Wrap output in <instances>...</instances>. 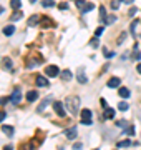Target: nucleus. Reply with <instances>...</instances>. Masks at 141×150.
Listing matches in <instances>:
<instances>
[{
	"label": "nucleus",
	"instance_id": "f03ea898",
	"mask_svg": "<svg viewBox=\"0 0 141 150\" xmlns=\"http://www.w3.org/2000/svg\"><path fill=\"white\" fill-rule=\"evenodd\" d=\"M81 115V125H91V119H93V113L90 109H83L80 112Z\"/></svg>",
	"mask_w": 141,
	"mask_h": 150
},
{
	"label": "nucleus",
	"instance_id": "c756f323",
	"mask_svg": "<svg viewBox=\"0 0 141 150\" xmlns=\"http://www.w3.org/2000/svg\"><path fill=\"white\" fill-rule=\"evenodd\" d=\"M22 150H37L33 145H30V143H27V145H22Z\"/></svg>",
	"mask_w": 141,
	"mask_h": 150
},
{
	"label": "nucleus",
	"instance_id": "6ab92c4d",
	"mask_svg": "<svg viewBox=\"0 0 141 150\" xmlns=\"http://www.w3.org/2000/svg\"><path fill=\"white\" fill-rule=\"evenodd\" d=\"M13 32H15V27H13V25H7V27L3 29V33H5L7 37H9V35H12Z\"/></svg>",
	"mask_w": 141,
	"mask_h": 150
},
{
	"label": "nucleus",
	"instance_id": "49530a36",
	"mask_svg": "<svg viewBox=\"0 0 141 150\" xmlns=\"http://www.w3.org/2000/svg\"><path fill=\"white\" fill-rule=\"evenodd\" d=\"M30 2H32V3H35V2H37V0H30Z\"/></svg>",
	"mask_w": 141,
	"mask_h": 150
},
{
	"label": "nucleus",
	"instance_id": "393cba45",
	"mask_svg": "<svg viewBox=\"0 0 141 150\" xmlns=\"http://www.w3.org/2000/svg\"><path fill=\"white\" fill-rule=\"evenodd\" d=\"M105 32V27H98V29L95 30V37H101Z\"/></svg>",
	"mask_w": 141,
	"mask_h": 150
},
{
	"label": "nucleus",
	"instance_id": "79ce46f5",
	"mask_svg": "<svg viewBox=\"0 0 141 150\" xmlns=\"http://www.w3.org/2000/svg\"><path fill=\"white\" fill-rule=\"evenodd\" d=\"M7 102H9V99H0V105L2 103H7Z\"/></svg>",
	"mask_w": 141,
	"mask_h": 150
},
{
	"label": "nucleus",
	"instance_id": "39448f33",
	"mask_svg": "<svg viewBox=\"0 0 141 150\" xmlns=\"http://www.w3.org/2000/svg\"><path fill=\"white\" fill-rule=\"evenodd\" d=\"M65 137L66 139H70V140H75L76 139V127H70V129H66L65 132Z\"/></svg>",
	"mask_w": 141,
	"mask_h": 150
},
{
	"label": "nucleus",
	"instance_id": "e433bc0d",
	"mask_svg": "<svg viewBox=\"0 0 141 150\" xmlns=\"http://www.w3.org/2000/svg\"><path fill=\"white\" fill-rule=\"evenodd\" d=\"M81 149H83L81 143H75V145H73V150H81Z\"/></svg>",
	"mask_w": 141,
	"mask_h": 150
},
{
	"label": "nucleus",
	"instance_id": "a211bd4d",
	"mask_svg": "<svg viewBox=\"0 0 141 150\" xmlns=\"http://www.w3.org/2000/svg\"><path fill=\"white\" fill-rule=\"evenodd\" d=\"M93 9H95L93 3H85V7L81 9V13H88V12H91Z\"/></svg>",
	"mask_w": 141,
	"mask_h": 150
},
{
	"label": "nucleus",
	"instance_id": "473e14b6",
	"mask_svg": "<svg viewBox=\"0 0 141 150\" xmlns=\"http://www.w3.org/2000/svg\"><path fill=\"white\" fill-rule=\"evenodd\" d=\"M103 52H105V55H106V59H111L113 55H115L113 52H110V50H106V49H103Z\"/></svg>",
	"mask_w": 141,
	"mask_h": 150
},
{
	"label": "nucleus",
	"instance_id": "f3484780",
	"mask_svg": "<svg viewBox=\"0 0 141 150\" xmlns=\"http://www.w3.org/2000/svg\"><path fill=\"white\" fill-rule=\"evenodd\" d=\"M130 145H131V140L128 139V140H123V142H118V143H116V147H118V149H123V147H130Z\"/></svg>",
	"mask_w": 141,
	"mask_h": 150
},
{
	"label": "nucleus",
	"instance_id": "ea45409f",
	"mask_svg": "<svg viewBox=\"0 0 141 150\" xmlns=\"http://www.w3.org/2000/svg\"><path fill=\"white\" fill-rule=\"evenodd\" d=\"M134 13H136V9H134V7H131V9H130V17H133Z\"/></svg>",
	"mask_w": 141,
	"mask_h": 150
},
{
	"label": "nucleus",
	"instance_id": "de8ad7c7",
	"mask_svg": "<svg viewBox=\"0 0 141 150\" xmlns=\"http://www.w3.org/2000/svg\"><path fill=\"white\" fill-rule=\"evenodd\" d=\"M2 12H3V9H2V7H0V13H2Z\"/></svg>",
	"mask_w": 141,
	"mask_h": 150
},
{
	"label": "nucleus",
	"instance_id": "a19ab883",
	"mask_svg": "<svg viewBox=\"0 0 141 150\" xmlns=\"http://www.w3.org/2000/svg\"><path fill=\"white\" fill-rule=\"evenodd\" d=\"M126 133H130V135H133V133H134V129H133V127H130V129H126Z\"/></svg>",
	"mask_w": 141,
	"mask_h": 150
},
{
	"label": "nucleus",
	"instance_id": "7ed1b4c3",
	"mask_svg": "<svg viewBox=\"0 0 141 150\" xmlns=\"http://www.w3.org/2000/svg\"><path fill=\"white\" fill-rule=\"evenodd\" d=\"M53 110H55V113L58 115V117H65L66 112L65 109H63V105H62V102H55L53 103Z\"/></svg>",
	"mask_w": 141,
	"mask_h": 150
},
{
	"label": "nucleus",
	"instance_id": "4468645a",
	"mask_svg": "<svg viewBox=\"0 0 141 150\" xmlns=\"http://www.w3.org/2000/svg\"><path fill=\"white\" fill-rule=\"evenodd\" d=\"M38 22H40V17H38V15H32L30 20H28V25H30V27H33V25H37Z\"/></svg>",
	"mask_w": 141,
	"mask_h": 150
},
{
	"label": "nucleus",
	"instance_id": "aec40b11",
	"mask_svg": "<svg viewBox=\"0 0 141 150\" xmlns=\"http://www.w3.org/2000/svg\"><path fill=\"white\" fill-rule=\"evenodd\" d=\"M20 5H22V2H20V0H12V2H10V7H12L13 10H19Z\"/></svg>",
	"mask_w": 141,
	"mask_h": 150
},
{
	"label": "nucleus",
	"instance_id": "2f4dec72",
	"mask_svg": "<svg viewBox=\"0 0 141 150\" xmlns=\"http://www.w3.org/2000/svg\"><path fill=\"white\" fill-rule=\"evenodd\" d=\"M76 7L81 10V9L85 7V0H76Z\"/></svg>",
	"mask_w": 141,
	"mask_h": 150
},
{
	"label": "nucleus",
	"instance_id": "72a5a7b5",
	"mask_svg": "<svg viewBox=\"0 0 141 150\" xmlns=\"http://www.w3.org/2000/svg\"><path fill=\"white\" fill-rule=\"evenodd\" d=\"M116 125L121 127V129H124V127H126V122H124V120H120V122H116Z\"/></svg>",
	"mask_w": 141,
	"mask_h": 150
},
{
	"label": "nucleus",
	"instance_id": "7c9ffc66",
	"mask_svg": "<svg viewBox=\"0 0 141 150\" xmlns=\"http://www.w3.org/2000/svg\"><path fill=\"white\" fill-rule=\"evenodd\" d=\"M118 7H120V0H113V2H111V9L116 10Z\"/></svg>",
	"mask_w": 141,
	"mask_h": 150
},
{
	"label": "nucleus",
	"instance_id": "09e8293b",
	"mask_svg": "<svg viewBox=\"0 0 141 150\" xmlns=\"http://www.w3.org/2000/svg\"><path fill=\"white\" fill-rule=\"evenodd\" d=\"M95 150H96V149H95Z\"/></svg>",
	"mask_w": 141,
	"mask_h": 150
},
{
	"label": "nucleus",
	"instance_id": "bb28decb",
	"mask_svg": "<svg viewBox=\"0 0 141 150\" xmlns=\"http://www.w3.org/2000/svg\"><path fill=\"white\" fill-rule=\"evenodd\" d=\"M136 25H138V20L134 19L131 23V27H130V32H131V35H134V29H136Z\"/></svg>",
	"mask_w": 141,
	"mask_h": 150
},
{
	"label": "nucleus",
	"instance_id": "1a4fd4ad",
	"mask_svg": "<svg viewBox=\"0 0 141 150\" xmlns=\"http://www.w3.org/2000/svg\"><path fill=\"white\" fill-rule=\"evenodd\" d=\"M35 82H37V85H38V87H47V85H48L47 77H43V75H37Z\"/></svg>",
	"mask_w": 141,
	"mask_h": 150
},
{
	"label": "nucleus",
	"instance_id": "f704fd0d",
	"mask_svg": "<svg viewBox=\"0 0 141 150\" xmlns=\"http://www.w3.org/2000/svg\"><path fill=\"white\" fill-rule=\"evenodd\" d=\"M58 9H60V10H66V9H68V5H66L65 2H62V3L58 5Z\"/></svg>",
	"mask_w": 141,
	"mask_h": 150
},
{
	"label": "nucleus",
	"instance_id": "6e6552de",
	"mask_svg": "<svg viewBox=\"0 0 141 150\" xmlns=\"http://www.w3.org/2000/svg\"><path fill=\"white\" fill-rule=\"evenodd\" d=\"M120 83H121V80L118 79V77H111V79L108 80L106 85H108L110 89H116V87H120Z\"/></svg>",
	"mask_w": 141,
	"mask_h": 150
},
{
	"label": "nucleus",
	"instance_id": "9b49d317",
	"mask_svg": "<svg viewBox=\"0 0 141 150\" xmlns=\"http://www.w3.org/2000/svg\"><path fill=\"white\" fill-rule=\"evenodd\" d=\"M118 93H120L121 99H130V90L126 89V87H120V89H118Z\"/></svg>",
	"mask_w": 141,
	"mask_h": 150
},
{
	"label": "nucleus",
	"instance_id": "b1692460",
	"mask_svg": "<svg viewBox=\"0 0 141 150\" xmlns=\"http://www.w3.org/2000/svg\"><path fill=\"white\" fill-rule=\"evenodd\" d=\"M124 39H126V32H121V35L118 37V40H116V45H121Z\"/></svg>",
	"mask_w": 141,
	"mask_h": 150
},
{
	"label": "nucleus",
	"instance_id": "cd10ccee",
	"mask_svg": "<svg viewBox=\"0 0 141 150\" xmlns=\"http://www.w3.org/2000/svg\"><path fill=\"white\" fill-rule=\"evenodd\" d=\"M133 57H134V60H140V50H138V47H134V50H133Z\"/></svg>",
	"mask_w": 141,
	"mask_h": 150
},
{
	"label": "nucleus",
	"instance_id": "58836bf2",
	"mask_svg": "<svg viewBox=\"0 0 141 150\" xmlns=\"http://www.w3.org/2000/svg\"><path fill=\"white\" fill-rule=\"evenodd\" d=\"M91 45H93V47H98V37L91 40Z\"/></svg>",
	"mask_w": 141,
	"mask_h": 150
},
{
	"label": "nucleus",
	"instance_id": "f257e3e1",
	"mask_svg": "<svg viewBox=\"0 0 141 150\" xmlns=\"http://www.w3.org/2000/svg\"><path fill=\"white\" fill-rule=\"evenodd\" d=\"M65 105H66V110L71 113V115H76L78 113V109H80V100L78 97H68L65 100Z\"/></svg>",
	"mask_w": 141,
	"mask_h": 150
},
{
	"label": "nucleus",
	"instance_id": "c85d7f7f",
	"mask_svg": "<svg viewBox=\"0 0 141 150\" xmlns=\"http://www.w3.org/2000/svg\"><path fill=\"white\" fill-rule=\"evenodd\" d=\"M118 109H120V110H128L130 107H128V103H126V102H121V103H118Z\"/></svg>",
	"mask_w": 141,
	"mask_h": 150
},
{
	"label": "nucleus",
	"instance_id": "c9c22d12",
	"mask_svg": "<svg viewBox=\"0 0 141 150\" xmlns=\"http://www.w3.org/2000/svg\"><path fill=\"white\" fill-rule=\"evenodd\" d=\"M5 117H7V113H5L3 110H0V122H3V120H5Z\"/></svg>",
	"mask_w": 141,
	"mask_h": 150
},
{
	"label": "nucleus",
	"instance_id": "c03bdc74",
	"mask_svg": "<svg viewBox=\"0 0 141 150\" xmlns=\"http://www.w3.org/2000/svg\"><path fill=\"white\" fill-rule=\"evenodd\" d=\"M136 70H138V72L141 73V63H138V67H136Z\"/></svg>",
	"mask_w": 141,
	"mask_h": 150
},
{
	"label": "nucleus",
	"instance_id": "37998d69",
	"mask_svg": "<svg viewBox=\"0 0 141 150\" xmlns=\"http://www.w3.org/2000/svg\"><path fill=\"white\" fill-rule=\"evenodd\" d=\"M3 150H13V147H12V145H5V149Z\"/></svg>",
	"mask_w": 141,
	"mask_h": 150
},
{
	"label": "nucleus",
	"instance_id": "20e7f679",
	"mask_svg": "<svg viewBox=\"0 0 141 150\" xmlns=\"http://www.w3.org/2000/svg\"><path fill=\"white\" fill-rule=\"evenodd\" d=\"M58 72H60V70H58L56 65H48L47 69H45V73H47L48 77H56V75H58Z\"/></svg>",
	"mask_w": 141,
	"mask_h": 150
},
{
	"label": "nucleus",
	"instance_id": "a878e982",
	"mask_svg": "<svg viewBox=\"0 0 141 150\" xmlns=\"http://www.w3.org/2000/svg\"><path fill=\"white\" fill-rule=\"evenodd\" d=\"M42 3H43V7H53L55 5L53 0H42Z\"/></svg>",
	"mask_w": 141,
	"mask_h": 150
},
{
	"label": "nucleus",
	"instance_id": "ddd939ff",
	"mask_svg": "<svg viewBox=\"0 0 141 150\" xmlns=\"http://www.w3.org/2000/svg\"><path fill=\"white\" fill-rule=\"evenodd\" d=\"M2 130H3V133L9 135V137L13 135V127H12V125H2Z\"/></svg>",
	"mask_w": 141,
	"mask_h": 150
},
{
	"label": "nucleus",
	"instance_id": "0eeeda50",
	"mask_svg": "<svg viewBox=\"0 0 141 150\" xmlns=\"http://www.w3.org/2000/svg\"><path fill=\"white\" fill-rule=\"evenodd\" d=\"M10 100H12L13 103H19L20 100H22V93H20V89H19V87H17V89L13 90V93H12Z\"/></svg>",
	"mask_w": 141,
	"mask_h": 150
},
{
	"label": "nucleus",
	"instance_id": "4c0bfd02",
	"mask_svg": "<svg viewBox=\"0 0 141 150\" xmlns=\"http://www.w3.org/2000/svg\"><path fill=\"white\" fill-rule=\"evenodd\" d=\"M113 22H115V17H108V19H106V22H105V23H113Z\"/></svg>",
	"mask_w": 141,
	"mask_h": 150
},
{
	"label": "nucleus",
	"instance_id": "dca6fc26",
	"mask_svg": "<svg viewBox=\"0 0 141 150\" xmlns=\"http://www.w3.org/2000/svg\"><path fill=\"white\" fill-rule=\"evenodd\" d=\"M62 80H65V82L71 80V72H70V70H63V72H62Z\"/></svg>",
	"mask_w": 141,
	"mask_h": 150
},
{
	"label": "nucleus",
	"instance_id": "423d86ee",
	"mask_svg": "<svg viewBox=\"0 0 141 150\" xmlns=\"http://www.w3.org/2000/svg\"><path fill=\"white\" fill-rule=\"evenodd\" d=\"M50 102H52V97H50V95H48V97H45V99L42 100V103H40V105L37 107V112H38V113H42V112L45 110V107H47Z\"/></svg>",
	"mask_w": 141,
	"mask_h": 150
},
{
	"label": "nucleus",
	"instance_id": "4be33fe9",
	"mask_svg": "<svg viewBox=\"0 0 141 150\" xmlns=\"http://www.w3.org/2000/svg\"><path fill=\"white\" fill-rule=\"evenodd\" d=\"M22 17H23V13H22V12H20V10H17V12H15V13H13V15H12V20H13V22H15V20H20V19H22Z\"/></svg>",
	"mask_w": 141,
	"mask_h": 150
},
{
	"label": "nucleus",
	"instance_id": "5701e85b",
	"mask_svg": "<svg viewBox=\"0 0 141 150\" xmlns=\"http://www.w3.org/2000/svg\"><path fill=\"white\" fill-rule=\"evenodd\" d=\"M100 17H101V20H103V22H106V10H105L103 5L100 7Z\"/></svg>",
	"mask_w": 141,
	"mask_h": 150
},
{
	"label": "nucleus",
	"instance_id": "9d476101",
	"mask_svg": "<svg viewBox=\"0 0 141 150\" xmlns=\"http://www.w3.org/2000/svg\"><path fill=\"white\" fill-rule=\"evenodd\" d=\"M76 79H78L80 83H86V82H88V79H86V75H85V72H83V69H80L78 72H76Z\"/></svg>",
	"mask_w": 141,
	"mask_h": 150
},
{
	"label": "nucleus",
	"instance_id": "f8f14e48",
	"mask_svg": "<svg viewBox=\"0 0 141 150\" xmlns=\"http://www.w3.org/2000/svg\"><path fill=\"white\" fill-rule=\"evenodd\" d=\"M37 99H38L37 90H30V92H27V100L28 102H35Z\"/></svg>",
	"mask_w": 141,
	"mask_h": 150
},
{
	"label": "nucleus",
	"instance_id": "412c9836",
	"mask_svg": "<svg viewBox=\"0 0 141 150\" xmlns=\"http://www.w3.org/2000/svg\"><path fill=\"white\" fill-rule=\"evenodd\" d=\"M10 69H12V60L5 59L3 60V70H10Z\"/></svg>",
	"mask_w": 141,
	"mask_h": 150
},
{
	"label": "nucleus",
	"instance_id": "2eb2a0df",
	"mask_svg": "<svg viewBox=\"0 0 141 150\" xmlns=\"http://www.w3.org/2000/svg\"><path fill=\"white\" fill-rule=\"evenodd\" d=\"M115 117V110L113 109H106L105 115H101V119H113Z\"/></svg>",
	"mask_w": 141,
	"mask_h": 150
},
{
	"label": "nucleus",
	"instance_id": "a18cd8bd",
	"mask_svg": "<svg viewBox=\"0 0 141 150\" xmlns=\"http://www.w3.org/2000/svg\"><path fill=\"white\" fill-rule=\"evenodd\" d=\"M124 2H126V3H131L133 0H124Z\"/></svg>",
	"mask_w": 141,
	"mask_h": 150
}]
</instances>
